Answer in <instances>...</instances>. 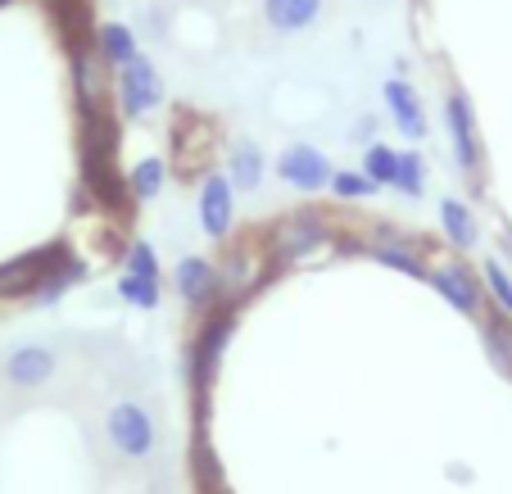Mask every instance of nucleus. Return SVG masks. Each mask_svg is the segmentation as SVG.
Instances as JSON below:
<instances>
[{
	"label": "nucleus",
	"mask_w": 512,
	"mask_h": 494,
	"mask_svg": "<svg viewBox=\"0 0 512 494\" xmlns=\"http://www.w3.org/2000/svg\"><path fill=\"white\" fill-rule=\"evenodd\" d=\"M236 322H241V300H223L209 313H200V327L186 340V386H191L195 404V427H209L213 417V386H218L223 354L236 336Z\"/></svg>",
	"instance_id": "1"
},
{
	"label": "nucleus",
	"mask_w": 512,
	"mask_h": 494,
	"mask_svg": "<svg viewBox=\"0 0 512 494\" xmlns=\"http://www.w3.org/2000/svg\"><path fill=\"white\" fill-rule=\"evenodd\" d=\"M331 241H336V227L322 209H295L263 232V254H268L272 268H290V263H304L309 254L327 250Z\"/></svg>",
	"instance_id": "2"
},
{
	"label": "nucleus",
	"mask_w": 512,
	"mask_h": 494,
	"mask_svg": "<svg viewBox=\"0 0 512 494\" xmlns=\"http://www.w3.org/2000/svg\"><path fill=\"white\" fill-rule=\"evenodd\" d=\"M105 440L114 454L141 463V458H150L159 449V427H155V417H150L145 404L118 399V404H109V413H105Z\"/></svg>",
	"instance_id": "3"
},
{
	"label": "nucleus",
	"mask_w": 512,
	"mask_h": 494,
	"mask_svg": "<svg viewBox=\"0 0 512 494\" xmlns=\"http://www.w3.org/2000/svg\"><path fill=\"white\" fill-rule=\"evenodd\" d=\"M114 100H118V114H123V118L155 114V109L168 100L164 73L155 68V59H150V55H136L127 68H118V73H114Z\"/></svg>",
	"instance_id": "4"
},
{
	"label": "nucleus",
	"mask_w": 512,
	"mask_h": 494,
	"mask_svg": "<svg viewBox=\"0 0 512 494\" xmlns=\"http://www.w3.org/2000/svg\"><path fill=\"white\" fill-rule=\"evenodd\" d=\"M426 286H431L449 309L463 313V318H481L485 313V286H481V272H476L472 263H463V259L435 263V268L426 272Z\"/></svg>",
	"instance_id": "5"
},
{
	"label": "nucleus",
	"mask_w": 512,
	"mask_h": 494,
	"mask_svg": "<svg viewBox=\"0 0 512 494\" xmlns=\"http://www.w3.org/2000/svg\"><path fill=\"white\" fill-rule=\"evenodd\" d=\"M173 286H177V295H182L186 309H195V313H209L213 304L227 300L223 272H218L213 259H204V254H186V259H177Z\"/></svg>",
	"instance_id": "6"
},
{
	"label": "nucleus",
	"mask_w": 512,
	"mask_h": 494,
	"mask_svg": "<svg viewBox=\"0 0 512 494\" xmlns=\"http://www.w3.org/2000/svg\"><path fill=\"white\" fill-rule=\"evenodd\" d=\"M64 254H68V245L55 241V245H41V250L19 254V259H5L0 263V300H32L41 277H46Z\"/></svg>",
	"instance_id": "7"
},
{
	"label": "nucleus",
	"mask_w": 512,
	"mask_h": 494,
	"mask_svg": "<svg viewBox=\"0 0 512 494\" xmlns=\"http://www.w3.org/2000/svg\"><path fill=\"white\" fill-rule=\"evenodd\" d=\"M445 127H449V141H454V159L467 177H476L481 168V132H476V105L467 100L463 87H449L445 96Z\"/></svg>",
	"instance_id": "8"
},
{
	"label": "nucleus",
	"mask_w": 512,
	"mask_h": 494,
	"mask_svg": "<svg viewBox=\"0 0 512 494\" xmlns=\"http://www.w3.org/2000/svg\"><path fill=\"white\" fill-rule=\"evenodd\" d=\"M277 177L286 186H295V191H304V195H313V191H327L331 186V159L322 155L318 146H309V141H295V146H286L277 155Z\"/></svg>",
	"instance_id": "9"
},
{
	"label": "nucleus",
	"mask_w": 512,
	"mask_h": 494,
	"mask_svg": "<svg viewBox=\"0 0 512 494\" xmlns=\"http://www.w3.org/2000/svg\"><path fill=\"white\" fill-rule=\"evenodd\" d=\"M200 227L209 241H227L236 227V186L227 173H209L200 182Z\"/></svg>",
	"instance_id": "10"
},
{
	"label": "nucleus",
	"mask_w": 512,
	"mask_h": 494,
	"mask_svg": "<svg viewBox=\"0 0 512 494\" xmlns=\"http://www.w3.org/2000/svg\"><path fill=\"white\" fill-rule=\"evenodd\" d=\"M59 372V359H55V349L46 345H19L5 354V381L19 390H41L46 381H55Z\"/></svg>",
	"instance_id": "11"
},
{
	"label": "nucleus",
	"mask_w": 512,
	"mask_h": 494,
	"mask_svg": "<svg viewBox=\"0 0 512 494\" xmlns=\"http://www.w3.org/2000/svg\"><path fill=\"white\" fill-rule=\"evenodd\" d=\"M381 100H386L390 118H395V127L408 136V141H422L431 127H426V109H422V96H417V87L408 78H390L386 87H381Z\"/></svg>",
	"instance_id": "12"
},
{
	"label": "nucleus",
	"mask_w": 512,
	"mask_h": 494,
	"mask_svg": "<svg viewBox=\"0 0 512 494\" xmlns=\"http://www.w3.org/2000/svg\"><path fill=\"white\" fill-rule=\"evenodd\" d=\"M186 472H191V490H195V494H227L223 454L213 449L209 427H195V436H191V458H186Z\"/></svg>",
	"instance_id": "13"
},
{
	"label": "nucleus",
	"mask_w": 512,
	"mask_h": 494,
	"mask_svg": "<svg viewBox=\"0 0 512 494\" xmlns=\"http://www.w3.org/2000/svg\"><path fill=\"white\" fill-rule=\"evenodd\" d=\"M363 254L377 259V263H386V268H395V272H404V277H417V281H426V272H431V263L422 259L417 241H408V236H399V232H386V227L372 236Z\"/></svg>",
	"instance_id": "14"
},
{
	"label": "nucleus",
	"mask_w": 512,
	"mask_h": 494,
	"mask_svg": "<svg viewBox=\"0 0 512 494\" xmlns=\"http://www.w3.org/2000/svg\"><path fill=\"white\" fill-rule=\"evenodd\" d=\"M440 232H445V241L454 245V250H476V241H481V223H476V209L467 200H458V195H440Z\"/></svg>",
	"instance_id": "15"
},
{
	"label": "nucleus",
	"mask_w": 512,
	"mask_h": 494,
	"mask_svg": "<svg viewBox=\"0 0 512 494\" xmlns=\"http://www.w3.org/2000/svg\"><path fill=\"white\" fill-rule=\"evenodd\" d=\"M136 55H141V41H136V32L127 28L123 19H105L96 28V59L105 68H114L118 73V68H127Z\"/></svg>",
	"instance_id": "16"
},
{
	"label": "nucleus",
	"mask_w": 512,
	"mask_h": 494,
	"mask_svg": "<svg viewBox=\"0 0 512 494\" xmlns=\"http://www.w3.org/2000/svg\"><path fill=\"white\" fill-rule=\"evenodd\" d=\"M322 14V0H263V23L272 32H309Z\"/></svg>",
	"instance_id": "17"
},
{
	"label": "nucleus",
	"mask_w": 512,
	"mask_h": 494,
	"mask_svg": "<svg viewBox=\"0 0 512 494\" xmlns=\"http://www.w3.org/2000/svg\"><path fill=\"white\" fill-rule=\"evenodd\" d=\"M127 200L132 204H150V200H159V191L168 186V159L164 155H145V159H136L132 168H127Z\"/></svg>",
	"instance_id": "18"
},
{
	"label": "nucleus",
	"mask_w": 512,
	"mask_h": 494,
	"mask_svg": "<svg viewBox=\"0 0 512 494\" xmlns=\"http://www.w3.org/2000/svg\"><path fill=\"white\" fill-rule=\"evenodd\" d=\"M227 177H232L236 191H259L263 177H268V159H263V150L254 146V141H236L232 155H227Z\"/></svg>",
	"instance_id": "19"
},
{
	"label": "nucleus",
	"mask_w": 512,
	"mask_h": 494,
	"mask_svg": "<svg viewBox=\"0 0 512 494\" xmlns=\"http://www.w3.org/2000/svg\"><path fill=\"white\" fill-rule=\"evenodd\" d=\"M481 340H485L490 363L512 381V318H503V313H490V318H485L481 313Z\"/></svg>",
	"instance_id": "20"
},
{
	"label": "nucleus",
	"mask_w": 512,
	"mask_h": 494,
	"mask_svg": "<svg viewBox=\"0 0 512 494\" xmlns=\"http://www.w3.org/2000/svg\"><path fill=\"white\" fill-rule=\"evenodd\" d=\"M82 277H87V263H82V259H78V254L68 250V254H64V259H59V263H55V268H50V272H46V277H41V286H37V295H32V300H37V304H55V300H59V295H64V291H68V286H78V281H82Z\"/></svg>",
	"instance_id": "21"
},
{
	"label": "nucleus",
	"mask_w": 512,
	"mask_h": 494,
	"mask_svg": "<svg viewBox=\"0 0 512 494\" xmlns=\"http://www.w3.org/2000/svg\"><path fill=\"white\" fill-rule=\"evenodd\" d=\"M481 286L485 304H494V313L512 318V272L503 268V259H481Z\"/></svg>",
	"instance_id": "22"
},
{
	"label": "nucleus",
	"mask_w": 512,
	"mask_h": 494,
	"mask_svg": "<svg viewBox=\"0 0 512 494\" xmlns=\"http://www.w3.org/2000/svg\"><path fill=\"white\" fill-rule=\"evenodd\" d=\"M118 300L132 304V309H159V300H164V281H150V277H132V272H123L118 277Z\"/></svg>",
	"instance_id": "23"
},
{
	"label": "nucleus",
	"mask_w": 512,
	"mask_h": 494,
	"mask_svg": "<svg viewBox=\"0 0 512 494\" xmlns=\"http://www.w3.org/2000/svg\"><path fill=\"white\" fill-rule=\"evenodd\" d=\"M363 173H368L377 186H395V177H399V150L386 146V141H368V150H363Z\"/></svg>",
	"instance_id": "24"
},
{
	"label": "nucleus",
	"mask_w": 512,
	"mask_h": 494,
	"mask_svg": "<svg viewBox=\"0 0 512 494\" xmlns=\"http://www.w3.org/2000/svg\"><path fill=\"white\" fill-rule=\"evenodd\" d=\"M327 191L336 195V200H372L381 186L372 182L363 168H336V173H331V186H327Z\"/></svg>",
	"instance_id": "25"
},
{
	"label": "nucleus",
	"mask_w": 512,
	"mask_h": 494,
	"mask_svg": "<svg viewBox=\"0 0 512 494\" xmlns=\"http://www.w3.org/2000/svg\"><path fill=\"white\" fill-rule=\"evenodd\" d=\"M395 191H399V195H408V200H422V195H426V159L417 155V150H399Z\"/></svg>",
	"instance_id": "26"
},
{
	"label": "nucleus",
	"mask_w": 512,
	"mask_h": 494,
	"mask_svg": "<svg viewBox=\"0 0 512 494\" xmlns=\"http://www.w3.org/2000/svg\"><path fill=\"white\" fill-rule=\"evenodd\" d=\"M123 272L132 277H150V281H164V263H159V250L150 241H132L123 254Z\"/></svg>",
	"instance_id": "27"
},
{
	"label": "nucleus",
	"mask_w": 512,
	"mask_h": 494,
	"mask_svg": "<svg viewBox=\"0 0 512 494\" xmlns=\"http://www.w3.org/2000/svg\"><path fill=\"white\" fill-rule=\"evenodd\" d=\"M372 132H377V118H358V127H354V141H368Z\"/></svg>",
	"instance_id": "28"
},
{
	"label": "nucleus",
	"mask_w": 512,
	"mask_h": 494,
	"mask_svg": "<svg viewBox=\"0 0 512 494\" xmlns=\"http://www.w3.org/2000/svg\"><path fill=\"white\" fill-rule=\"evenodd\" d=\"M5 5H10V0H0V10H5Z\"/></svg>",
	"instance_id": "29"
}]
</instances>
